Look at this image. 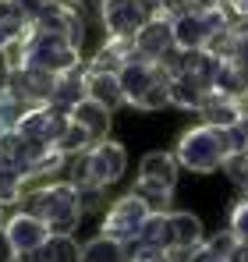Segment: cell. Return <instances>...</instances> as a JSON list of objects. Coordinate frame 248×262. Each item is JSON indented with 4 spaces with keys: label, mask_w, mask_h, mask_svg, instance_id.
<instances>
[{
    "label": "cell",
    "mask_w": 248,
    "mask_h": 262,
    "mask_svg": "<svg viewBox=\"0 0 248 262\" xmlns=\"http://www.w3.org/2000/svg\"><path fill=\"white\" fill-rule=\"evenodd\" d=\"M11 64L14 68H43L50 75H64V71H75L82 68V50L75 43H68L64 36H53V32H43L32 21L25 25V32L14 39V46L7 50Z\"/></svg>",
    "instance_id": "obj_1"
},
{
    "label": "cell",
    "mask_w": 248,
    "mask_h": 262,
    "mask_svg": "<svg viewBox=\"0 0 248 262\" xmlns=\"http://www.w3.org/2000/svg\"><path fill=\"white\" fill-rule=\"evenodd\" d=\"M25 209L32 216H39L50 234H75V227L82 223V206H78V191L71 181H50L36 191H29Z\"/></svg>",
    "instance_id": "obj_2"
},
{
    "label": "cell",
    "mask_w": 248,
    "mask_h": 262,
    "mask_svg": "<svg viewBox=\"0 0 248 262\" xmlns=\"http://www.w3.org/2000/svg\"><path fill=\"white\" fill-rule=\"evenodd\" d=\"M138 237L167 248L177 259V255L192 252L195 245H202V220L192 216V213H170V209L167 213H153V216L146 220V227H142Z\"/></svg>",
    "instance_id": "obj_3"
},
{
    "label": "cell",
    "mask_w": 248,
    "mask_h": 262,
    "mask_svg": "<svg viewBox=\"0 0 248 262\" xmlns=\"http://www.w3.org/2000/svg\"><path fill=\"white\" fill-rule=\"evenodd\" d=\"M174 160L177 167L184 170H195V174H213L223 167L227 160V145H223V131L199 124V128H188L181 135L177 149H174Z\"/></svg>",
    "instance_id": "obj_4"
},
{
    "label": "cell",
    "mask_w": 248,
    "mask_h": 262,
    "mask_svg": "<svg viewBox=\"0 0 248 262\" xmlns=\"http://www.w3.org/2000/svg\"><path fill=\"white\" fill-rule=\"evenodd\" d=\"M124 167H128L124 145L110 142V138H103V142L89 145L85 152L75 156L71 184H75V188H78V184H99V188H107V184H114V181L124 174Z\"/></svg>",
    "instance_id": "obj_5"
},
{
    "label": "cell",
    "mask_w": 248,
    "mask_h": 262,
    "mask_svg": "<svg viewBox=\"0 0 248 262\" xmlns=\"http://www.w3.org/2000/svg\"><path fill=\"white\" fill-rule=\"evenodd\" d=\"M149 216H153L149 206L131 191V195L117 199L114 206H107V216H103V230H99V234H107V237H114V241H121V245H131V241L142 234V227H146Z\"/></svg>",
    "instance_id": "obj_6"
},
{
    "label": "cell",
    "mask_w": 248,
    "mask_h": 262,
    "mask_svg": "<svg viewBox=\"0 0 248 262\" xmlns=\"http://www.w3.org/2000/svg\"><path fill=\"white\" fill-rule=\"evenodd\" d=\"M68 121H71V114H64V110H53V106H29V110L18 117L14 131H18L22 138H32V142H39V145L57 149L60 135L68 131Z\"/></svg>",
    "instance_id": "obj_7"
},
{
    "label": "cell",
    "mask_w": 248,
    "mask_h": 262,
    "mask_svg": "<svg viewBox=\"0 0 248 262\" xmlns=\"http://www.w3.org/2000/svg\"><path fill=\"white\" fill-rule=\"evenodd\" d=\"M4 230H7V241H11V248H14L18 262H36L43 241L50 237V227H46L39 216H32L29 209L7 216V220H4Z\"/></svg>",
    "instance_id": "obj_8"
},
{
    "label": "cell",
    "mask_w": 248,
    "mask_h": 262,
    "mask_svg": "<svg viewBox=\"0 0 248 262\" xmlns=\"http://www.w3.org/2000/svg\"><path fill=\"white\" fill-rule=\"evenodd\" d=\"M149 21L142 0H103V32L110 39H135V32Z\"/></svg>",
    "instance_id": "obj_9"
},
{
    "label": "cell",
    "mask_w": 248,
    "mask_h": 262,
    "mask_svg": "<svg viewBox=\"0 0 248 262\" xmlns=\"http://www.w3.org/2000/svg\"><path fill=\"white\" fill-rule=\"evenodd\" d=\"M53 85H57V75H50L43 68H14L11 71V82H7V89L25 106H46L50 96H53Z\"/></svg>",
    "instance_id": "obj_10"
},
{
    "label": "cell",
    "mask_w": 248,
    "mask_h": 262,
    "mask_svg": "<svg viewBox=\"0 0 248 262\" xmlns=\"http://www.w3.org/2000/svg\"><path fill=\"white\" fill-rule=\"evenodd\" d=\"M163 78H170L163 68H160V64H153V60H142V57H131L121 71H117L121 92H124V99H128L131 106H138V99L156 85V82H163Z\"/></svg>",
    "instance_id": "obj_11"
},
{
    "label": "cell",
    "mask_w": 248,
    "mask_h": 262,
    "mask_svg": "<svg viewBox=\"0 0 248 262\" xmlns=\"http://www.w3.org/2000/svg\"><path fill=\"white\" fill-rule=\"evenodd\" d=\"M216 71H220V57L209 46H195V50H181V60H177L174 78H184V82H192L199 92H209Z\"/></svg>",
    "instance_id": "obj_12"
},
{
    "label": "cell",
    "mask_w": 248,
    "mask_h": 262,
    "mask_svg": "<svg viewBox=\"0 0 248 262\" xmlns=\"http://www.w3.org/2000/svg\"><path fill=\"white\" fill-rule=\"evenodd\" d=\"M32 25L43 29V32L64 36L68 43H75V46H82V39H85V25H82V18H78V11L68 7V4H57V0H50V4L43 7Z\"/></svg>",
    "instance_id": "obj_13"
},
{
    "label": "cell",
    "mask_w": 248,
    "mask_h": 262,
    "mask_svg": "<svg viewBox=\"0 0 248 262\" xmlns=\"http://www.w3.org/2000/svg\"><path fill=\"white\" fill-rule=\"evenodd\" d=\"M167 50H174V25H170V18H149L135 32V57L156 64Z\"/></svg>",
    "instance_id": "obj_14"
},
{
    "label": "cell",
    "mask_w": 248,
    "mask_h": 262,
    "mask_svg": "<svg viewBox=\"0 0 248 262\" xmlns=\"http://www.w3.org/2000/svg\"><path fill=\"white\" fill-rule=\"evenodd\" d=\"M131 57H135V39H110L107 36V43L92 53V60H89L85 71L89 75H117Z\"/></svg>",
    "instance_id": "obj_15"
},
{
    "label": "cell",
    "mask_w": 248,
    "mask_h": 262,
    "mask_svg": "<svg viewBox=\"0 0 248 262\" xmlns=\"http://www.w3.org/2000/svg\"><path fill=\"white\" fill-rule=\"evenodd\" d=\"M85 99H89V89H85V71H82V68H75V71L57 75V85H53V96H50V103H46V106L71 114V110H75L78 103H85Z\"/></svg>",
    "instance_id": "obj_16"
},
{
    "label": "cell",
    "mask_w": 248,
    "mask_h": 262,
    "mask_svg": "<svg viewBox=\"0 0 248 262\" xmlns=\"http://www.w3.org/2000/svg\"><path fill=\"white\" fill-rule=\"evenodd\" d=\"M199 114H202V124H209V128H231L245 110H241V99H234V96L206 92V96H202Z\"/></svg>",
    "instance_id": "obj_17"
},
{
    "label": "cell",
    "mask_w": 248,
    "mask_h": 262,
    "mask_svg": "<svg viewBox=\"0 0 248 262\" xmlns=\"http://www.w3.org/2000/svg\"><path fill=\"white\" fill-rule=\"evenodd\" d=\"M174 46L177 50H195V46H206L213 39V25L209 18H199V14H174Z\"/></svg>",
    "instance_id": "obj_18"
},
{
    "label": "cell",
    "mask_w": 248,
    "mask_h": 262,
    "mask_svg": "<svg viewBox=\"0 0 248 262\" xmlns=\"http://www.w3.org/2000/svg\"><path fill=\"white\" fill-rule=\"evenodd\" d=\"M85 89H89V99L99 103L103 110H117V106L128 103L124 92H121L117 75H89V71H85Z\"/></svg>",
    "instance_id": "obj_19"
},
{
    "label": "cell",
    "mask_w": 248,
    "mask_h": 262,
    "mask_svg": "<svg viewBox=\"0 0 248 262\" xmlns=\"http://www.w3.org/2000/svg\"><path fill=\"white\" fill-rule=\"evenodd\" d=\"M71 121L82 124V128L92 135V142H103V138L110 135V110H103V106L92 103V99H85V103H78V106L71 110Z\"/></svg>",
    "instance_id": "obj_20"
},
{
    "label": "cell",
    "mask_w": 248,
    "mask_h": 262,
    "mask_svg": "<svg viewBox=\"0 0 248 262\" xmlns=\"http://www.w3.org/2000/svg\"><path fill=\"white\" fill-rule=\"evenodd\" d=\"M36 262H82V248L71 234H50L43 241Z\"/></svg>",
    "instance_id": "obj_21"
},
{
    "label": "cell",
    "mask_w": 248,
    "mask_h": 262,
    "mask_svg": "<svg viewBox=\"0 0 248 262\" xmlns=\"http://www.w3.org/2000/svg\"><path fill=\"white\" fill-rule=\"evenodd\" d=\"M25 25H29V18L18 11V4L14 0H0V50H11L14 39L25 32Z\"/></svg>",
    "instance_id": "obj_22"
},
{
    "label": "cell",
    "mask_w": 248,
    "mask_h": 262,
    "mask_svg": "<svg viewBox=\"0 0 248 262\" xmlns=\"http://www.w3.org/2000/svg\"><path fill=\"white\" fill-rule=\"evenodd\" d=\"M138 177H153V181H163L167 188H174L177 184V160H174V152H149V156H142Z\"/></svg>",
    "instance_id": "obj_23"
},
{
    "label": "cell",
    "mask_w": 248,
    "mask_h": 262,
    "mask_svg": "<svg viewBox=\"0 0 248 262\" xmlns=\"http://www.w3.org/2000/svg\"><path fill=\"white\" fill-rule=\"evenodd\" d=\"M82 262H128V248L121 241L99 234V237H92L82 248Z\"/></svg>",
    "instance_id": "obj_24"
},
{
    "label": "cell",
    "mask_w": 248,
    "mask_h": 262,
    "mask_svg": "<svg viewBox=\"0 0 248 262\" xmlns=\"http://www.w3.org/2000/svg\"><path fill=\"white\" fill-rule=\"evenodd\" d=\"M135 195L149 206V213H167L174 188H167L163 181H153V177H138V181H135Z\"/></svg>",
    "instance_id": "obj_25"
},
{
    "label": "cell",
    "mask_w": 248,
    "mask_h": 262,
    "mask_svg": "<svg viewBox=\"0 0 248 262\" xmlns=\"http://www.w3.org/2000/svg\"><path fill=\"white\" fill-rule=\"evenodd\" d=\"M209 92H223V96H234V99H241L248 92V82L241 78V71L231 64V60H220V71H216V78H213V89Z\"/></svg>",
    "instance_id": "obj_26"
},
{
    "label": "cell",
    "mask_w": 248,
    "mask_h": 262,
    "mask_svg": "<svg viewBox=\"0 0 248 262\" xmlns=\"http://www.w3.org/2000/svg\"><path fill=\"white\" fill-rule=\"evenodd\" d=\"M89 145H96L92 142V135L82 128V124H75V121H68V131L60 135V142H57V152H64V156H78L85 152Z\"/></svg>",
    "instance_id": "obj_27"
},
{
    "label": "cell",
    "mask_w": 248,
    "mask_h": 262,
    "mask_svg": "<svg viewBox=\"0 0 248 262\" xmlns=\"http://www.w3.org/2000/svg\"><path fill=\"white\" fill-rule=\"evenodd\" d=\"M22 195H25V177L18 174V170H11V167L0 163V209L22 202Z\"/></svg>",
    "instance_id": "obj_28"
},
{
    "label": "cell",
    "mask_w": 248,
    "mask_h": 262,
    "mask_svg": "<svg viewBox=\"0 0 248 262\" xmlns=\"http://www.w3.org/2000/svg\"><path fill=\"white\" fill-rule=\"evenodd\" d=\"M29 106L11 92V89H0V135H7V131H14L18 124V117L25 114Z\"/></svg>",
    "instance_id": "obj_29"
},
{
    "label": "cell",
    "mask_w": 248,
    "mask_h": 262,
    "mask_svg": "<svg viewBox=\"0 0 248 262\" xmlns=\"http://www.w3.org/2000/svg\"><path fill=\"white\" fill-rule=\"evenodd\" d=\"M202 96H206V92H199L192 82L170 78V103H174V106H181V110H199V106H202Z\"/></svg>",
    "instance_id": "obj_30"
},
{
    "label": "cell",
    "mask_w": 248,
    "mask_h": 262,
    "mask_svg": "<svg viewBox=\"0 0 248 262\" xmlns=\"http://www.w3.org/2000/svg\"><path fill=\"white\" fill-rule=\"evenodd\" d=\"M128 262H174V255L167 248H160V245H153V241L135 237L131 241V252H128Z\"/></svg>",
    "instance_id": "obj_31"
},
{
    "label": "cell",
    "mask_w": 248,
    "mask_h": 262,
    "mask_svg": "<svg viewBox=\"0 0 248 262\" xmlns=\"http://www.w3.org/2000/svg\"><path fill=\"white\" fill-rule=\"evenodd\" d=\"M220 131H223L227 156H231V152H245V149H248V114H241L231 128H220Z\"/></svg>",
    "instance_id": "obj_32"
},
{
    "label": "cell",
    "mask_w": 248,
    "mask_h": 262,
    "mask_svg": "<svg viewBox=\"0 0 248 262\" xmlns=\"http://www.w3.org/2000/svg\"><path fill=\"white\" fill-rule=\"evenodd\" d=\"M75 191H78V206H82V213H96V209L107 206V188H99V184H78Z\"/></svg>",
    "instance_id": "obj_33"
},
{
    "label": "cell",
    "mask_w": 248,
    "mask_h": 262,
    "mask_svg": "<svg viewBox=\"0 0 248 262\" xmlns=\"http://www.w3.org/2000/svg\"><path fill=\"white\" fill-rule=\"evenodd\" d=\"M223 170H227V177H231L238 188H248V149L245 152H231V156L223 160Z\"/></svg>",
    "instance_id": "obj_34"
},
{
    "label": "cell",
    "mask_w": 248,
    "mask_h": 262,
    "mask_svg": "<svg viewBox=\"0 0 248 262\" xmlns=\"http://www.w3.org/2000/svg\"><path fill=\"white\" fill-rule=\"evenodd\" d=\"M167 103H170V78H163V82H156V85L149 89V92L138 99V110H160Z\"/></svg>",
    "instance_id": "obj_35"
},
{
    "label": "cell",
    "mask_w": 248,
    "mask_h": 262,
    "mask_svg": "<svg viewBox=\"0 0 248 262\" xmlns=\"http://www.w3.org/2000/svg\"><path fill=\"white\" fill-rule=\"evenodd\" d=\"M238 241H248V199H241L234 209H231V227H227Z\"/></svg>",
    "instance_id": "obj_36"
},
{
    "label": "cell",
    "mask_w": 248,
    "mask_h": 262,
    "mask_svg": "<svg viewBox=\"0 0 248 262\" xmlns=\"http://www.w3.org/2000/svg\"><path fill=\"white\" fill-rule=\"evenodd\" d=\"M209 248L216 252V255H223V259H231V252H234V245H238V237L231 234V230H220V234H213L206 241Z\"/></svg>",
    "instance_id": "obj_37"
},
{
    "label": "cell",
    "mask_w": 248,
    "mask_h": 262,
    "mask_svg": "<svg viewBox=\"0 0 248 262\" xmlns=\"http://www.w3.org/2000/svg\"><path fill=\"white\" fill-rule=\"evenodd\" d=\"M177 262H227V259H223V255H216V252L209 248L206 241H202V245H195L192 252H184V255H177Z\"/></svg>",
    "instance_id": "obj_38"
},
{
    "label": "cell",
    "mask_w": 248,
    "mask_h": 262,
    "mask_svg": "<svg viewBox=\"0 0 248 262\" xmlns=\"http://www.w3.org/2000/svg\"><path fill=\"white\" fill-rule=\"evenodd\" d=\"M14 4H18V11H22L29 21H36V14H39V11L46 7V4H50V0H14Z\"/></svg>",
    "instance_id": "obj_39"
},
{
    "label": "cell",
    "mask_w": 248,
    "mask_h": 262,
    "mask_svg": "<svg viewBox=\"0 0 248 262\" xmlns=\"http://www.w3.org/2000/svg\"><path fill=\"white\" fill-rule=\"evenodd\" d=\"M0 262H18L14 248H11V241H7V230H4V223H0Z\"/></svg>",
    "instance_id": "obj_40"
},
{
    "label": "cell",
    "mask_w": 248,
    "mask_h": 262,
    "mask_svg": "<svg viewBox=\"0 0 248 262\" xmlns=\"http://www.w3.org/2000/svg\"><path fill=\"white\" fill-rule=\"evenodd\" d=\"M11 71H14V64H11V57H7V50H4V53H0V89H7Z\"/></svg>",
    "instance_id": "obj_41"
},
{
    "label": "cell",
    "mask_w": 248,
    "mask_h": 262,
    "mask_svg": "<svg viewBox=\"0 0 248 262\" xmlns=\"http://www.w3.org/2000/svg\"><path fill=\"white\" fill-rule=\"evenodd\" d=\"M227 262H248V241H238L234 245V252H231V259Z\"/></svg>",
    "instance_id": "obj_42"
},
{
    "label": "cell",
    "mask_w": 248,
    "mask_h": 262,
    "mask_svg": "<svg viewBox=\"0 0 248 262\" xmlns=\"http://www.w3.org/2000/svg\"><path fill=\"white\" fill-rule=\"evenodd\" d=\"M231 7H234L241 18H248V0H231Z\"/></svg>",
    "instance_id": "obj_43"
},
{
    "label": "cell",
    "mask_w": 248,
    "mask_h": 262,
    "mask_svg": "<svg viewBox=\"0 0 248 262\" xmlns=\"http://www.w3.org/2000/svg\"><path fill=\"white\" fill-rule=\"evenodd\" d=\"M241 110H245V114H248V92H245V96H241Z\"/></svg>",
    "instance_id": "obj_44"
},
{
    "label": "cell",
    "mask_w": 248,
    "mask_h": 262,
    "mask_svg": "<svg viewBox=\"0 0 248 262\" xmlns=\"http://www.w3.org/2000/svg\"><path fill=\"white\" fill-rule=\"evenodd\" d=\"M57 4H68V7H75V4H82V0H57Z\"/></svg>",
    "instance_id": "obj_45"
},
{
    "label": "cell",
    "mask_w": 248,
    "mask_h": 262,
    "mask_svg": "<svg viewBox=\"0 0 248 262\" xmlns=\"http://www.w3.org/2000/svg\"><path fill=\"white\" fill-rule=\"evenodd\" d=\"M227 4H231V0H227Z\"/></svg>",
    "instance_id": "obj_46"
},
{
    "label": "cell",
    "mask_w": 248,
    "mask_h": 262,
    "mask_svg": "<svg viewBox=\"0 0 248 262\" xmlns=\"http://www.w3.org/2000/svg\"><path fill=\"white\" fill-rule=\"evenodd\" d=\"M245 191H248V188H245Z\"/></svg>",
    "instance_id": "obj_47"
}]
</instances>
